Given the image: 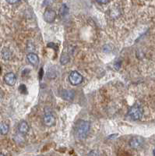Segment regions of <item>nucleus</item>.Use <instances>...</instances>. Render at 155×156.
Masks as SVG:
<instances>
[{"label":"nucleus","instance_id":"obj_1","mask_svg":"<svg viewBox=\"0 0 155 156\" xmlns=\"http://www.w3.org/2000/svg\"><path fill=\"white\" fill-rule=\"evenodd\" d=\"M90 128V122L80 120L76 126V136L80 140H84L87 138Z\"/></svg>","mask_w":155,"mask_h":156},{"label":"nucleus","instance_id":"obj_2","mask_svg":"<svg viewBox=\"0 0 155 156\" xmlns=\"http://www.w3.org/2000/svg\"><path fill=\"white\" fill-rule=\"evenodd\" d=\"M83 80H84L83 76L77 71H73V72L70 73V76H69V81H70V82L73 85L80 84L82 83Z\"/></svg>","mask_w":155,"mask_h":156},{"label":"nucleus","instance_id":"obj_3","mask_svg":"<svg viewBox=\"0 0 155 156\" xmlns=\"http://www.w3.org/2000/svg\"><path fill=\"white\" fill-rule=\"evenodd\" d=\"M142 113H143L142 109L138 106H134L131 107L129 111V116L134 120H140L142 116Z\"/></svg>","mask_w":155,"mask_h":156},{"label":"nucleus","instance_id":"obj_4","mask_svg":"<svg viewBox=\"0 0 155 156\" xmlns=\"http://www.w3.org/2000/svg\"><path fill=\"white\" fill-rule=\"evenodd\" d=\"M56 17V13L53 10L51 9H48L45 10V13H44V20L48 23H52L55 20Z\"/></svg>","mask_w":155,"mask_h":156},{"label":"nucleus","instance_id":"obj_5","mask_svg":"<svg viewBox=\"0 0 155 156\" xmlns=\"http://www.w3.org/2000/svg\"><path fill=\"white\" fill-rule=\"evenodd\" d=\"M143 144V139L142 138L140 137H137V138H133V139H131V140L129 141V145L131 148H139L140 147H141Z\"/></svg>","mask_w":155,"mask_h":156},{"label":"nucleus","instance_id":"obj_6","mask_svg":"<svg viewBox=\"0 0 155 156\" xmlns=\"http://www.w3.org/2000/svg\"><path fill=\"white\" fill-rule=\"evenodd\" d=\"M4 81L6 84H8L9 86H13L16 81V75L13 73H6L4 77Z\"/></svg>","mask_w":155,"mask_h":156},{"label":"nucleus","instance_id":"obj_7","mask_svg":"<svg viewBox=\"0 0 155 156\" xmlns=\"http://www.w3.org/2000/svg\"><path fill=\"white\" fill-rule=\"evenodd\" d=\"M61 96L64 100L70 101H73L74 98V92L73 91H70V90H64L62 91Z\"/></svg>","mask_w":155,"mask_h":156},{"label":"nucleus","instance_id":"obj_8","mask_svg":"<svg viewBox=\"0 0 155 156\" xmlns=\"http://www.w3.org/2000/svg\"><path fill=\"white\" fill-rule=\"evenodd\" d=\"M44 123L48 126H52L55 123V119L51 113L46 114L44 117Z\"/></svg>","mask_w":155,"mask_h":156},{"label":"nucleus","instance_id":"obj_9","mask_svg":"<svg viewBox=\"0 0 155 156\" xmlns=\"http://www.w3.org/2000/svg\"><path fill=\"white\" fill-rule=\"evenodd\" d=\"M27 59H28L29 63L32 64L33 66H37L39 63V58L37 55H36L35 53L31 52L27 55Z\"/></svg>","mask_w":155,"mask_h":156},{"label":"nucleus","instance_id":"obj_10","mask_svg":"<svg viewBox=\"0 0 155 156\" xmlns=\"http://www.w3.org/2000/svg\"><path fill=\"white\" fill-rule=\"evenodd\" d=\"M19 132L22 134H26L29 131V126L26 121H22L18 126Z\"/></svg>","mask_w":155,"mask_h":156},{"label":"nucleus","instance_id":"obj_11","mask_svg":"<svg viewBox=\"0 0 155 156\" xmlns=\"http://www.w3.org/2000/svg\"><path fill=\"white\" fill-rule=\"evenodd\" d=\"M9 132V126L5 123L0 124V133L2 135H6Z\"/></svg>","mask_w":155,"mask_h":156},{"label":"nucleus","instance_id":"obj_12","mask_svg":"<svg viewBox=\"0 0 155 156\" xmlns=\"http://www.w3.org/2000/svg\"><path fill=\"white\" fill-rule=\"evenodd\" d=\"M70 62V56L66 53H63L60 57V63L62 65H65Z\"/></svg>","mask_w":155,"mask_h":156},{"label":"nucleus","instance_id":"obj_13","mask_svg":"<svg viewBox=\"0 0 155 156\" xmlns=\"http://www.w3.org/2000/svg\"><path fill=\"white\" fill-rule=\"evenodd\" d=\"M2 55L3 59H6V60H8V59H10V56H11L10 51V49H7V48H5V49H3V50H2Z\"/></svg>","mask_w":155,"mask_h":156},{"label":"nucleus","instance_id":"obj_14","mask_svg":"<svg viewBox=\"0 0 155 156\" xmlns=\"http://www.w3.org/2000/svg\"><path fill=\"white\" fill-rule=\"evenodd\" d=\"M69 13V8L65 4H62L61 6V8L59 10V13L62 16H65L68 14Z\"/></svg>","mask_w":155,"mask_h":156},{"label":"nucleus","instance_id":"obj_15","mask_svg":"<svg viewBox=\"0 0 155 156\" xmlns=\"http://www.w3.org/2000/svg\"><path fill=\"white\" fill-rule=\"evenodd\" d=\"M55 0H44V2H43V6H51L53 4Z\"/></svg>","mask_w":155,"mask_h":156},{"label":"nucleus","instance_id":"obj_16","mask_svg":"<svg viewBox=\"0 0 155 156\" xmlns=\"http://www.w3.org/2000/svg\"><path fill=\"white\" fill-rule=\"evenodd\" d=\"M19 89H20V91H21L22 94H24V91H25L26 92H27V88H26V86L24 85V84H21V85L20 86V87H19Z\"/></svg>","mask_w":155,"mask_h":156},{"label":"nucleus","instance_id":"obj_17","mask_svg":"<svg viewBox=\"0 0 155 156\" xmlns=\"http://www.w3.org/2000/svg\"><path fill=\"white\" fill-rule=\"evenodd\" d=\"M96 1L100 4H107L110 2V0H96Z\"/></svg>","mask_w":155,"mask_h":156},{"label":"nucleus","instance_id":"obj_18","mask_svg":"<svg viewBox=\"0 0 155 156\" xmlns=\"http://www.w3.org/2000/svg\"><path fill=\"white\" fill-rule=\"evenodd\" d=\"M9 4H15L16 2H18L20 0H6Z\"/></svg>","mask_w":155,"mask_h":156},{"label":"nucleus","instance_id":"obj_19","mask_svg":"<svg viewBox=\"0 0 155 156\" xmlns=\"http://www.w3.org/2000/svg\"><path fill=\"white\" fill-rule=\"evenodd\" d=\"M43 69H40V72H39V79L41 80L42 79V77H43Z\"/></svg>","mask_w":155,"mask_h":156},{"label":"nucleus","instance_id":"obj_20","mask_svg":"<svg viewBox=\"0 0 155 156\" xmlns=\"http://www.w3.org/2000/svg\"><path fill=\"white\" fill-rule=\"evenodd\" d=\"M0 155H4L2 154V153H0Z\"/></svg>","mask_w":155,"mask_h":156},{"label":"nucleus","instance_id":"obj_21","mask_svg":"<svg viewBox=\"0 0 155 156\" xmlns=\"http://www.w3.org/2000/svg\"><path fill=\"white\" fill-rule=\"evenodd\" d=\"M154 155H155V150L154 151Z\"/></svg>","mask_w":155,"mask_h":156}]
</instances>
